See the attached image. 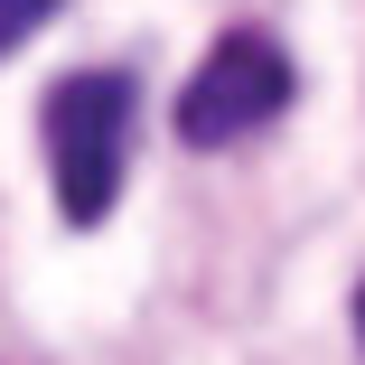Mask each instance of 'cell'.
Wrapping results in <instances>:
<instances>
[{"label": "cell", "instance_id": "obj_2", "mask_svg": "<svg viewBox=\"0 0 365 365\" xmlns=\"http://www.w3.org/2000/svg\"><path fill=\"white\" fill-rule=\"evenodd\" d=\"M281 113H290V56L262 29H225L206 47V66L178 85V140L187 150H235Z\"/></svg>", "mask_w": 365, "mask_h": 365}, {"label": "cell", "instance_id": "obj_4", "mask_svg": "<svg viewBox=\"0 0 365 365\" xmlns=\"http://www.w3.org/2000/svg\"><path fill=\"white\" fill-rule=\"evenodd\" d=\"M356 346H365V281H356Z\"/></svg>", "mask_w": 365, "mask_h": 365}, {"label": "cell", "instance_id": "obj_3", "mask_svg": "<svg viewBox=\"0 0 365 365\" xmlns=\"http://www.w3.org/2000/svg\"><path fill=\"white\" fill-rule=\"evenodd\" d=\"M47 19H56V0H0V56H10V47H29Z\"/></svg>", "mask_w": 365, "mask_h": 365}, {"label": "cell", "instance_id": "obj_1", "mask_svg": "<svg viewBox=\"0 0 365 365\" xmlns=\"http://www.w3.org/2000/svg\"><path fill=\"white\" fill-rule=\"evenodd\" d=\"M131 122H140V85L122 66H85V76L47 85L38 131H47V178H56L66 225H103L113 215L122 169H131Z\"/></svg>", "mask_w": 365, "mask_h": 365}]
</instances>
